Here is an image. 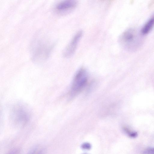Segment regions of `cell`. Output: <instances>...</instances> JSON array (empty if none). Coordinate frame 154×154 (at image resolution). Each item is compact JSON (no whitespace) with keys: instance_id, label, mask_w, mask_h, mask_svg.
Instances as JSON below:
<instances>
[{"instance_id":"5","label":"cell","mask_w":154,"mask_h":154,"mask_svg":"<svg viewBox=\"0 0 154 154\" xmlns=\"http://www.w3.org/2000/svg\"><path fill=\"white\" fill-rule=\"evenodd\" d=\"M82 32L80 31L76 33L74 36L63 51V55L65 57H69L74 53L82 37Z\"/></svg>"},{"instance_id":"10","label":"cell","mask_w":154,"mask_h":154,"mask_svg":"<svg viewBox=\"0 0 154 154\" xmlns=\"http://www.w3.org/2000/svg\"><path fill=\"white\" fill-rule=\"evenodd\" d=\"M143 153V154H154V147L149 148L145 149Z\"/></svg>"},{"instance_id":"8","label":"cell","mask_w":154,"mask_h":154,"mask_svg":"<svg viewBox=\"0 0 154 154\" xmlns=\"http://www.w3.org/2000/svg\"><path fill=\"white\" fill-rule=\"evenodd\" d=\"M124 130L127 134L131 138H135L137 136V133L136 132L132 131L126 128H124Z\"/></svg>"},{"instance_id":"3","label":"cell","mask_w":154,"mask_h":154,"mask_svg":"<svg viewBox=\"0 0 154 154\" xmlns=\"http://www.w3.org/2000/svg\"><path fill=\"white\" fill-rule=\"evenodd\" d=\"M88 74L84 68L80 69L75 76L69 92L71 98L78 94L86 85L88 80Z\"/></svg>"},{"instance_id":"9","label":"cell","mask_w":154,"mask_h":154,"mask_svg":"<svg viewBox=\"0 0 154 154\" xmlns=\"http://www.w3.org/2000/svg\"><path fill=\"white\" fill-rule=\"evenodd\" d=\"M44 149L41 148H37L34 149L29 154H44Z\"/></svg>"},{"instance_id":"6","label":"cell","mask_w":154,"mask_h":154,"mask_svg":"<svg viewBox=\"0 0 154 154\" xmlns=\"http://www.w3.org/2000/svg\"><path fill=\"white\" fill-rule=\"evenodd\" d=\"M77 5V2L75 1H64L58 3L55 7V10L60 14H66L72 11Z\"/></svg>"},{"instance_id":"11","label":"cell","mask_w":154,"mask_h":154,"mask_svg":"<svg viewBox=\"0 0 154 154\" xmlns=\"http://www.w3.org/2000/svg\"><path fill=\"white\" fill-rule=\"evenodd\" d=\"M19 149H16L10 151L7 154H19Z\"/></svg>"},{"instance_id":"7","label":"cell","mask_w":154,"mask_h":154,"mask_svg":"<svg viewBox=\"0 0 154 154\" xmlns=\"http://www.w3.org/2000/svg\"><path fill=\"white\" fill-rule=\"evenodd\" d=\"M154 26V14L144 24L140 31L141 34L144 35L148 33Z\"/></svg>"},{"instance_id":"4","label":"cell","mask_w":154,"mask_h":154,"mask_svg":"<svg viewBox=\"0 0 154 154\" xmlns=\"http://www.w3.org/2000/svg\"><path fill=\"white\" fill-rule=\"evenodd\" d=\"M51 49L50 46L41 42L37 43L33 51V60L36 63L42 62L48 57Z\"/></svg>"},{"instance_id":"1","label":"cell","mask_w":154,"mask_h":154,"mask_svg":"<svg viewBox=\"0 0 154 154\" xmlns=\"http://www.w3.org/2000/svg\"><path fill=\"white\" fill-rule=\"evenodd\" d=\"M141 35L135 29L130 28L120 35L118 41L120 45L125 49L131 51H135L142 45Z\"/></svg>"},{"instance_id":"2","label":"cell","mask_w":154,"mask_h":154,"mask_svg":"<svg viewBox=\"0 0 154 154\" xmlns=\"http://www.w3.org/2000/svg\"><path fill=\"white\" fill-rule=\"evenodd\" d=\"M30 114L27 107L23 104L15 106L11 110L10 118L12 123L15 126L22 127L28 122Z\"/></svg>"}]
</instances>
